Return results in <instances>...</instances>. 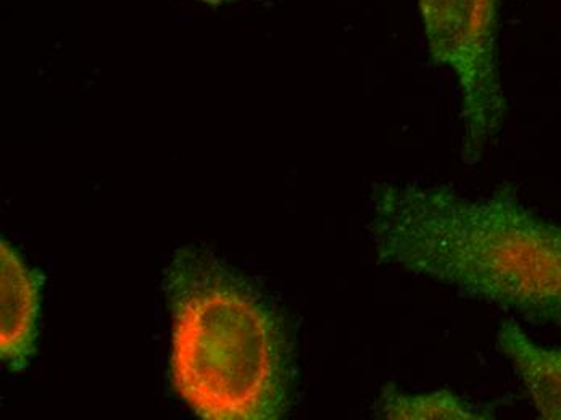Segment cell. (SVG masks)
Here are the masks:
<instances>
[{"label": "cell", "mask_w": 561, "mask_h": 420, "mask_svg": "<svg viewBox=\"0 0 561 420\" xmlns=\"http://www.w3.org/2000/svg\"><path fill=\"white\" fill-rule=\"evenodd\" d=\"M201 2L208 3V5H224V3L232 2V0H201Z\"/></svg>", "instance_id": "obj_7"}, {"label": "cell", "mask_w": 561, "mask_h": 420, "mask_svg": "<svg viewBox=\"0 0 561 420\" xmlns=\"http://www.w3.org/2000/svg\"><path fill=\"white\" fill-rule=\"evenodd\" d=\"M369 231L379 264L561 329V224L523 206L512 184L477 200L449 186L378 184Z\"/></svg>", "instance_id": "obj_1"}, {"label": "cell", "mask_w": 561, "mask_h": 420, "mask_svg": "<svg viewBox=\"0 0 561 420\" xmlns=\"http://www.w3.org/2000/svg\"><path fill=\"white\" fill-rule=\"evenodd\" d=\"M167 295L174 388L198 418H280L289 402L290 347L278 313L198 251L174 259Z\"/></svg>", "instance_id": "obj_2"}, {"label": "cell", "mask_w": 561, "mask_h": 420, "mask_svg": "<svg viewBox=\"0 0 561 420\" xmlns=\"http://www.w3.org/2000/svg\"><path fill=\"white\" fill-rule=\"evenodd\" d=\"M2 264V320H0V357L10 372L30 364L36 350L41 290L44 275L23 261L19 249L5 238L0 242Z\"/></svg>", "instance_id": "obj_4"}, {"label": "cell", "mask_w": 561, "mask_h": 420, "mask_svg": "<svg viewBox=\"0 0 561 420\" xmlns=\"http://www.w3.org/2000/svg\"><path fill=\"white\" fill-rule=\"evenodd\" d=\"M379 415L389 420H478L492 419L488 409L471 405L461 396L443 390L407 393L386 385L379 398Z\"/></svg>", "instance_id": "obj_6"}, {"label": "cell", "mask_w": 561, "mask_h": 420, "mask_svg": "<svg viewBox=\"0 0 561 420\" xmlns=\"http://www.w3.org/2000/svg\"><path fill=\"white\" fill-rule=\"evenodd\" d=\"M499 348L522 378L540 418L561 420V348L536 343L513 320L502 323Z\"/></svg>", "instance_id": "obj_5"}, {"label": "cell", "mask_w": 561, "mask_h": 420, "mask_svg": "<svg viewBox=\"0 0 561 420\" xmlns=\"http://www.w3.org/2000/svg\"><path fill=\"white\" fill-rule=\"evenodd\" d=\"M427 53L436 67L450 68L461 91L463 149L477 163L501 133L506 99L499 67L501 0H416Z\"/></svg>", "instance_id": "obj_3"}]
</instances>
